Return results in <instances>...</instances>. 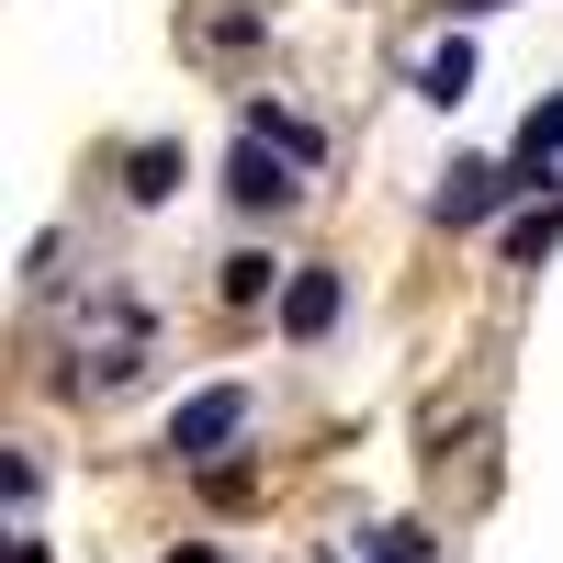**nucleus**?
Here are the masks:
<instances>
[{"label": "nucleus", "instance_id": "nucleus-5", "mask_svg": "<svg viewBox=\"0 0 563 563\" xmlns=\"http://www.w3.org/2000/svg\"><path fill=\"white\" fill-rule=\"evenodd\" d=\"M462 90H474V45L451 34V45H429V57H417V102H440V113H451Z\"/></svg>", "mask_w": 563, "mask_h": 563}, {"label": "nucleus", "instance_id": "nucleus-2", "mask_svg": "<svg viewBox=\"0 0 563 563\" xmlns=\"http://www.w3.org/2000/svg\"><path fill=\"white\" fill-rule=\"evenodd\" d=\"M294 192H305V180H294V158H282L271 135H249V147L225 158V203H238V214H282Z\"/></svg>", "mask_w": 563, "mask_h": 563}, {"label": "nucleus", "instance_id": "nucleus-12", "mask_svg": "<svg viewBox=\"0 0 563 563\" xmlns=\"http://www.w3.org/2000/svg\"><path fill=\"white\" fill-rule=\"evenodd\" d=\"M451 12H462V23H474V12H507V0H451Z\"/></svg>", "mask_w": 563, "mask_h": 563}, {"label": "nucleus", "instance_id": "nucleus-1", "mask_svg": "<svg viewBox=\"0 0 563 563\" xmlns=\"http://www.w3.org/2000/svg\"><path fill=\"white\" fill-rule=\"evenodd\" d=\"M238 429H249V384H203V395H180L169 451H180V462H225V451H238Z\"/></svg>", "mask_w": 563, "mask_h": 563}, {"label": "nucleus", "instance_id": "nucleus-3", "mask_svg": "<svg viewBox=\"0 0 563 563\" xmlns=\"http://www.w3.org/2000/svg\"><path fill=\"white\" fill-rule=\"evenodd\" d=\"M519 192H530V180L507 169V158H462V169L440 180V225H485V214H507Z\"/></svg>", "mask_w": 563, "mask_h": 563}, {"label": "nucleus", "instance_id": "nucleus-6", "mask_svg": "<svg viewBox=\"0 0 563 563\" xmlns=\"http://www.w3.org/2000/svg\"><path fill=\"white\" fill-rule=\"evenodd\" d=\"M124 192H135V203H169V192H180V147H135V158H124Z\"/></svg>", "mask_w": 563, "mask_h": 563}, {"label": "nucleus", "instance_id": "nucleus-7", "mask_svg": "<svg viewBox=\"0 0 563 563\" xmlns=\"http://www.w3.org/2000/svg\"><path fill=\"white\" fill-rule=\"evenodd\" d=\"M249 135H271L282 158H316V124H305V113H282V102H249Z\"/></svg>", "mask_w": 563, "mask_h": 563}, {"label": "nucleus", "instance_id": "nucleus-9", "mask_svg": "<svg viewBox=\"0 0 563 563\" xmlns=\"http://www.w3.org/2000/svg\"><path fill=\"white\" fill-rule=\"evenodd\" d=\"M361 563H429V530H417V519H384V530H361Z\"/></svg>", "mask_w": 563, "mask_h": 563}, {"label": "nucleus", "instance_id": "nucleus-13", "mask_svg": "<svg viewBox=\"0 0 563 563\" xmlns=\"http://www.w3.org/2000/svg\"><path fill=\"white\" fill-rule=\"evenodd\" d=\"M169 563H214V552H169Z\"/></svg>", "mask_w": 563, "mask_h": 563}, {"label": "nucleus", "instance_id": "nucleus-4", "mask_svg": "<svg viewBox=\"0 0 563 563\" xmlns=\"http://www.w3.org/2000/svg\"><path fill=\"white\" fill-rule=\"evenodd\" d=\"M339 305H350V282L327 271V260H305L294 282H282V339H327V327H339Z\"/></svg>", "mask_w": 563, "mask_h": 563}, {"label": "nucleus", "instance_id": "nucleus-11", "mask_svg": "<svg viewBox=\"0 0 563 563\" xmlns=\"http://www.w3.org/2000/svg\"><path fill=\"white\" fill-rule=\"evenodd\" d=\"M0 563H45V541H34V530H12V552H0Z\"/></svg>", "mask_w": 563, "mask_h": 563}, {"label": "nucleus", "instance_id": "nucleus-8", "mask_svg": "<svg viewBox=\"0 0 563 563\" xmlns=\"http://www.w3.org/2000/svg\"><path fill=\"white\" fill-rule=\"evenodd\" d=\"M552 238H563V192H552V203H530L519 225H507V260H519V271H530V260H541Z\"/></svg>", "mask_w": 563, "mask_h": 563}, {"label": "nucleus", "instance_id": "nucleus-10", "mask_svg": "<svg viewBox=\"0 0 563 563\" xmlns=\"http://www.w3.org/2000/svg\"><path fill=\"white\" fill-rule=\"evenodd\" d=\"M271 282H294V271H271L260 249H238L225 260V305H271Z\"/></svg>", "mask_w": 563, "mask_h": 563}]
</instances>
